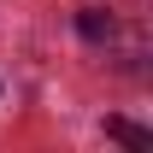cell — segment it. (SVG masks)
<instances>
[{
  "label": "cell",
  "instance_id": "2",
  "mask_svg": "<svg viewBox=\"0 0 153 153\" xmlns=\"http://www.w3.org/2000/svg\"><path fill=\"white\" fill-rule=\"evenodd\" d=\"M106 135L130 141V147H147V130H135V124H124V118H106Z\"/></svg>",
  "mask_w": 153,
  "mask_h": 153
},
{
  "label": "cell",
  "instance_id": "1",
  "mask_svg": "<svg viewBox=\"0 0 153 153\" xmlns=\"http://www.w3.org/2000/svg\"><path fill=\"white\" fill-rule=\"evenodd\" d=\"M76 30H82V41H106V36H112V18H106V12H82Z\"/></svg>",
  "mask_w": 153,
  "mask_h": 153
}]
</instances>
